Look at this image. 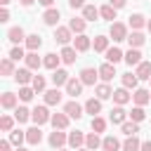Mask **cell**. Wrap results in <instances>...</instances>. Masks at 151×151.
Returning a JSON list of instances; mask_svg holds the SVG:
<instances>
[{
    "instance_id": "cell-6",
    "label": "cell",
    "mask_w": 151,
    "mask_h": 151,
    "mask_svg": "<svg viewBox=\"0 0 151 151\" xmlns=\"http://www.w3.org/2000/svg\"><path fill=\"white\" fill-rule=\"evenodd\" d=\"M71 33H73V31H71L68 26H57V31H54V40L61 42V45H68V40H73Z\"/></svg>"
},
{
    "instance_id": "cell-20",
    "label": "cell",
    "mask_w": 151,
    "mask_h": 151,
    "mask_svg": "<svg viewBox=\"0 0 151 151\" xmlns=\"http://www.w3.org/2000/svg\"><path fill=\"white\" fill-rule=\"evenodd\" d=\"M7 38H9V42L19 45L21 40H26V33H24V28H21V26H14V28H9V31H7Z\"/></svg>"
},
{
    "instance_id": "cell-10",
    "label": "cell",
    "mask_w": 151,
    "mask_h": 151,
    "mask_svg": "<svg viewBox=\"0 0 151 151\" xmlns=\"http://www.w3.org/2000/svg\"><path fill=\"white\" fill-rule=\"evenodd\" d=\"M64 87H66V94L78 97V94L83 92V80H80V78H68V83H66Z\"/></svg>"
},
{
    "instance_id": "cell-38",
    "label": "cell",
    "mask_w": 151,
    "mask_h": 151,
    "mask_svg": "<svg viewBox=\"0 0 151 151\" xmlns=\"http://www.w3.org/2000/svg\"><path fill=\"white\" fill-rule=\"evenodd\" d=\"M120 130H123V134L132 137V134H137V132H139V123H134V120H125V123L120 125Z\"/></svg>"
},
{
    "instance_id": "cell-59",
    "label": "cell",
    "mask_w": 151,
    "mask_h": 151,
    "mask_svg": "<svg viewBox=\"0 0 151 151\" xmlns=\"http://www.w3.org/2000/svg\"><path fill=\"white\" fill-rule=\"evenodd\" d=\"M146 28H149V33H151V19H149V21H146Z\"/></svg>"
},
{
    "instance_id": "cell-32",
    "label": "cell",
    "mask_w": 151,
    "mask_h": 151,
    "mask_svg": "<svg viewBox=\"0 0 151 151\" xmlns=\"http://www.w3.org/2000/svg\"><path fill=\"white\" fill-rule=\"evenodd\" d=\"M127 24L132 26V31H139V28H144V26H146V19H144V14H130Z\"/></svg>"
},
{
    "instance_id": "cell-11",
    "label": "cell",
    "mask_w": 151,
    "mask_h": 151,
    "mask_svg": "<svg viewBox=\"0 0 151 151\" xmlns=\"http://www.w3.org/2000/svg\"><path fill=\"white\" fill-rule=\"evenodd\" d=\"M127 116H130V113H125V109H123V106H116V109H111V113H109V120H111L113 125H123Z\"/></svg>"
},
{
    "instance_id": "cell-47",
    "label": "cell",
    "mask_w": 151,
    "mask_h": 151,
    "mask_svg": "<svg viewBox=\"0 0 151 151\" xmlns=\"http://www.w3.org/2000/svg\"><path fill=\"white\" fill-rule=\"evenodd\" d=\"M92 130L94 132H104L106 130V120L101 116H92Z\"/></svg>"
},
{
    "instance_id": "cell-51",
    "label": "cell",
    "mask_w": 151,
    "mask_h": 151,
    "mask_svg": "<svg viewBox=\"0 0 151 151\" xmlns=\"http://www.w3.org/2000/svg\"><path fill=\"white\" fill-rule=\"evenodd\" d=\"M68 7L71 9H83L85 7V0H68Z\"/></svg>"
},
{
    "instance_id": "cell-18",
    "label": "cell",
    "mask_w": 151,
    "mask_h": 151,
    "mask_svg": "<svg viewBox=\"0 0 151 151\" xmlns=\"http://www.w3.org/2000/svg\"><path fill=\"white\" fill-rule=\"evenodd\" d=\"M50 123L54 125V130H66L68 127V113H52Z\"/></svg>"
},
{
    "instance_id": "cell-21",
    "label": "cell",
    "mask_w": 151,
    "mask_h": 151,
    "mask_svg": "<svg viewBox=\"0 0 151 151\" xmlns=\"http://www.w3.org/2000/svg\"><path fill=\"white\" fill-rule=\"evenodd\" d=\"M104 54H106V61H109V64H118V61H125V54H123L118 47H109Z\"/></svg>"
},
{
    "instance_id": "cell-2",
    "label": "cell",
    "mask_w": 151,
    "mask_h": 151,
    "mask_svg": "<svg viewBox=\"0 0 151 151\" xmlns=\"http://www.w3.org/2000/svg\"><path fill=\"white\" fill-rule=\"evenodd\" d=\"M31 120H33L35 125H45V123L52 120V113L47 111V106H35V109L31 111Z\"/></svg>"
},
{
    "instance_id": "cell-52",
    "label": "cell",
    "mask_w": 151,
    "mask_h": 151,
    "mask_svg": "<svg viewBox=\"0 0 151 151\" xmlns=\"http://www.w3.org/2000/svg\"><path fill=\"white\" fill-rule=\"evenodd\" d=\"M0 21H2V24H5V21H9V9H7V7H2V9H0Z\"/></svg>"
},
{
    "instance_id": "cell-15",
    "label": "cell",
    "mask_w": 151,
    "mask_h": 151,
    "mask_svg": "<svg viewBox=\"0 0 151 151\" xmlns=\"http://www.w3.org/2000/svg\"><path fill=\"white\" fill-rule=\"evenodd\" d=\"M14 80H17L19 85H28V83H33V73H31V68H28V66H26V68H17Z\"/></svg>"
},
{
    "instance_id": "cell-13",
    "label": "cell",
    "mask_w": 151,
    "mask_h": 151,
    "mask_svg": "<svg viewBox=\"0 0 151 151\" xmlns=\"http://www.w3.org/2000/svg\"><path fill=\"white\" fill-rule=\"evenodd\" d=\"M59 64H61V54H54V52L45 54V59H42V66H45V68H50V71H57V68H59Z\"/></svg>"
},
{
    "instance_id": "cell-4",
    "label": "cell",
    "mask_w": 151,
    "mask_h": 151,
    "mask_svg": "<svg viewBox=\"0 0 151 151\" xmlns=\"http://www.w3.org/2000/svg\"><path fill=\"white\" fill-rule=\"evenodd\" d=\"M97 78H99V68L85 66V68L80 71V80H83V85H94V83H97Z\"/></svg>"
},
{
    "instance_id": "cell-9",
    "label": "cell",
    "mask_w": 151,
    "mask_h": 151,
    "mask_svg": "<svg viewBox=\"0 0 151 151\" xmlns=\"http://www.w3.org/2000/svg\"><path fill=\"white\" fill-rule=\"evenodd\" d=\"M73 47H76L78 52H87V50L92 47V40H90L85 33H78V35L73 38Z\"/></svg>"
},
{
    "instance_id": "cell-22",
    "label": "cell",
    "mask_w": 151,
    "mask_h": 151,
    "mask_svg": "<svg viewBox=\"0 0 151 151\" xmlns=\"http://www.w3.org/2000/svg\"><path fill=\"white\" fill-rule=\"evenodd\" d=\"M59 54H61V61H64V64H73V61L78 59V50H76V47H68V45H64V50H61Z\"/></svg>"
},
{
    "instance_id": "cell-40",
    "label": "cell",
    "mask_w": 151,
    "mask_h": 151,
    "mask_svg": "<svg viewBox=\"0 0 151 151\" xmlns=\"http://www.w3.org/2000/svg\"><path fill=\"white\" fill-rule=\"evenodd\" d=\"M97 17H99V9H97L94 5H85V7H83V19H85V21H94Z\"/></svg>"
},
{
    "instance_id": "cell-8",
    "label": "cell",
    "mask_w": 151,
    "mask_h": 151,
    "mask_svg": "<svg viewBox=\"0 0 151 151\" xmlns=\"http://www.w3.org/2000/svg\"><path fill=\"white\" fill-rule=\"evenodd\" d=\"M59 19H61V14H59V9H57V7H47V9H45V14H42V21H45L47 26H57V24H59Z\"/></svg>"
},
{
    "instance_id": "cell-35",
    "label": "cell",
    "mask_w": 151,
    "mask_h": 151,
    "mask_svg": "<svg viewBox=\"0 0 151 151\" xmlns=\"http://www.w3.org/2000/svg\"><path fill=\"white\" fill-rule=\"evenodd\" d=\"M139 149H142V142L137 139V134H132L123 142V151H139Z\"/></svg>"
},
{
    "instance_id": "cell-39",
    "label": "cell",
    "mask_w": 151,
    "mask_h": 151,
    "mask_svg": "<svg viewBox=\"0 0 151 151\" xmlns=\"http://www.w3.org/2000/svg\"><path fill=\"white\" fill-rule=\"evenodd\" d=\"M85 146H87L90 151H94V149H99V146H101V139H99V132H92V134H87V137H85Z\"/></svg>"
},
{
    "instance_id": "cell-37",
    "label": "cell",
    "mask_w": 151,
    "mask_h": 151,
    "mask_svg": "<svg viewBox=\"0 0 151 151\" xmlns=\"http://www.w3.org/2000/svg\"><path fill=\"white\" fill-rule=\"evenodd\" d=\"M26 66H28L31 71H35V68H40V66H42V59H40L35 52H28V54H26Z\"/></svg>"
},
{
    "instance_id": "cell-50",
    "label": "cell",
    "mask_w": 151,
    "mask_h": 151,
    "mask_svg": "<svg viewBox=\"0 0 151 151\" xmlns=\"http://www.w3.org/2000/svg\"><path fill=\"white\" fill-rule=\"evenodd\" d=\"M9 59H14V61H19V59H26V54H24V50L17 45V47H12V52H9Z\"/></svg>"
},
{
    "instance_id": "cell-3",
    "label": "cell",
    "mask_w": 151,
    "mask_h": 151,
    "mask_svg": "<svg viewBox=\"0 0 151 151\" xmlns=\"http://www.w3.org/2000/svg\"><path fill=\"white\" fill-rule=\"evenodd\" d=\"M50 146L52 149H61L64 144H68V134L64 132V130H54V132H50Z\"/></svg>"
},
{
    "instance_id": "cell-33",
    "label": "cell",
    "mask_w": 151,
    "mask_h": 151,
    "mask_svg": "<svg viewBox=\"0 0 151 151\" xmlns=\"http://www.w3.org/2000/svg\"><path fill=\"white\" fill-rule=\"evenodd\" d=\"M109 40H111V38H106V35H97V38L92 40L94 52H106V50H109Z\"/></svg>"
},
{
    "instance_id": "cell-61",
    "label": "cell",
    "mask_w": 151,
    "mask_h": 151,
    "mask_svg": "<svg viewBox=\"0 0 151 151\" xmlns=\"http://www.w3.org/2000/svg\"><path fill=\"white\" fill-rule=\"evenodd\" d=\"M17 151H26V149H21V146H17Z\"/></svg>"
},
{
    "instance_id": "cell-44",
    "label": "cell",
    "mask_w": 151,
    "mask_h": 151,
    "mask_svg": "<svg viewBox=\"0 0 151 151\" xmlns=\"http://www.w3.org/2000/svg\"><path fill=\"white\" fill-rule=\"evenodd\" d=\"M9 142H12L14 146H21V144L26 142V132H21V130H12V132H9Z\"/></svg>"
},
{
    "instance_id": "cell-28",
    "label": "cell",
    "mask_w": 151,
    "mask_h": 151,
    "mask_svg": "<svg viewBox=\"0 0 151 151\" xmlns=\"http://www.w3.org/2000/svg\"><path fill=\"white\" fill-rule=\"evenodd\" d=\"M120 146H123V144H120L113 134H109V137H104V139H101V149H104V151H118Z\"/></svg>"
},
{
    "instance_id": "cell-45",
    "label": "cell",
    "mask_w": 151,
    "mask_h": 151,
    "mask_svg": "<svg viewBox=\"0 0 151 151\" xmlns=\"http://www.w3.org/2000/svg\"><path fill=\"white\" fill-rule=\"evenodd\" d=\"M33 94H35L33 87H28V85H21V87H19V99H21V101H31Z\"/></svg>"
},
{
    "instance_id": "cell-14",
    "label": "cell",
    "mask_w": 151,
    "mask_h": 151,
    "mask_svg": "<svg viewBox=\"0 0 151 151\" xmlns=\"http://www.w3.org/2000/svg\"><path fill=\"white\" fill-rule=\"evenodd\" d=\"M113 76H116V64H101L99 66V78L104 80V83H109V80H113Z\"/></svg>"
},
{
    "instance_id": "cell-60",
    "label": "cell",
    "mask_w": 151,
    "mask_h": 151,
    "mask_svg": "<svg viewBox=\"0 0 151 151\" xmlns=\"http://www.w3.org/2000/svg\"><path fill=\"white\" fill-rule=\"evenodd\" d=\"M76 151H90V149H87V146H85V149H83V146H80V149H76Z\"/></svg>"
},
{
    "instance_id": "cell-23",
    "label": "cell",
    "mask_w": 151,
    "mask_h": 151,
    "mask_svg": "<svg viewBox=\"0 0 151 151\" xmlns=\"http://www.w3.org/2000/svg\"><path fill=\"white\" fill-rule=\"evenodd\" d=\"M45 104H47V106H57V104H61V92H59V87L45 92Z\"/></svg>"
},
{
    "instance_id": "cell-62",
    "label": "cell",
    "mask_w": 151,
    "mask_h": 151,
    "mask_svg": "<svg viewBox=\"0 0 151 151\" xmlns=\"http://www.w3.org/2000/svg\"><path fill=\"white\" fill-rule=\"evenodd\" d=\"M57 151H66V149H57Z\"/></svg>"
},
{
    "instance_id": "cell-19",
    "label": "cell",
    "mask_w": 151,
    "mask_h": 151,
    "mask_svg": "<svg viewBox=\"0 0 151 151\" xmlns=\"http://www.w3.org/2000/svg\"><path fill=\"white\" fill-rule=\"evenodd\" d=\"M134 73H137L139 80H151V61H139Z\"/></svg>"
},
{
    "instance_id": "cell-29",
    "label": "cell",
    "mask_w": 151,
    "mask_h": 151,
    "mask_svg": "<svg viewBox=\"0 0 151 151\" xmlns=\"http://www.w3.org/2000/svg\"><path fill=\"white\" fill-rule=\"evenodd\" d=\"M127 42H130V47H142V45L146 42V38H144L142 31H132V33L127 35Z\"/></svg>"
},
{
    "instance_id": "cell-46",
    "label": "cell",
    "mask_w": 151,
    "mask_h": 151,
    "mask_svg": "<svg viewBox=\"0 0 151 151\" xmlns=\"http://www.w3.org/2000/svg\"><path fill=\"white\" fill-rule=\"evenodd\" d=\"M146 118V113H144V106H134L132 111H130V120H134V123H142Z\"/></svg>"
},
{
    "instance_id": "cell-57",
    "label": "cell",
    "mask_w": 151,
    "mask_h": 151,
    "mask_svg": "<svg viewBox=\"0 0 151 151\" xmlns=\"http://www.w3.org/2000/svg\"><path fill=\"white\" fill-rule=\"evenodd\" d=\"M19 2H21V5H24V7H31V5H33V2H35V0H19Z\"/></svg>"
},
{
    "instance_id": "cell-26",
    "label": "cell",
    "mask_w": 151,
    "mask_h": 151,
    "mask_svg": "<svg viewBox=\"0 0 151 151\" xmlns=\"http://www.w3.org/2000/svg\"><path fill=\"white\" fill-rule=\"evenodd\" d=\"M26 47H28V52H38V47L42 45V38L38 35V33H31V35H26Z\"/></svg>"
},
{
    "instance_id": "cell-27",
    "label": "cell",
    "mask_w": 151,
    "mask_h": 151,
    "mask_svg": "<svg viewBox=\"0 0 151 151\" xmlns=\"http://www.w3.org/2000/svg\"><path fill=\"white\" fill-rule=\"evenodd\" d=\"M120 83H123V87H127V90H137L139 78H137V73H123V76H120Z\"/></svg>"
},
{
    "instance_id": "cell-30",
    "label": "cell",
    "mask_w": 151,
    "mask_h": 151,
    "mask_svg": "<svg viewBox=\"0 0 151 151\" xmlns=\"http://www.w3.org/2000/svg\"><path fill=\"white\" fill-rule=\"evenodd\" d=\"M52 83H54L57 87L66 85V83H68V73H66L64 68H57V71H52Z\"/></svg>"
},
{
    "instance_id": "cell-49",
    "label": "cell",
    "mask_w": 151,
    "mask_h": 151,
    "mask_svg": "<svg viewBox=\"0 0 151 151\" xmlns=\"http://www.w3.org/2000/svg\"><path fill=\"white\" fill-rule=\"evenodd\" d=\"M12 125H14V120H12L9 116H2V118H0V130H2V132H12Z\"/></svg>"
},
{
    "instance_id": "cell-31",
    "label": "cell",
    "mask_w": 151,
    "mask_h": 151,
    "mask_svg": "<svg viewBox=\"0 0 151 151\" xmlns=\"http://www.w3.org/2000/svg\"><path fill=\"white\" fill-rule=\"evenodd\" d=\"M0 106H2V109H14V106H17V94H14V92H2Z\"/></svg>"
},
{
    "instance_id": "cell-43",
    "label": "cell",
    "mask_w": 151,
    "mask_h": 151,
    "mask_svg": "<svg viewBox=\"0 0 151 151\" xmlns=\"http://www.w3.org/2000/svg\"><path fill=\"white\" fill-rule=\"evenodd\" d=\"M14 120H17V123H26V120H31V111H28L26 106H19V109L14 111Z\"/></svg>"
},
{
    "instance_id": "cell-56",
    "label": "cell",
    "mask_w": 151,
    "mask_h": 151,
    "mask_svg": "<svg viewBox=\"0 0 151 151\" xmlns=\"http://www.w3.org/2000/svg\"><path fill=\"white\" fill-rule=\"evenodd\" d=\"M38 2H40L42 7H52V5H54V0H38Z\"/></svg>"
},
{
    "instance_id": "cell-12",
    "label": "cell",
    "mask_w": 151,
    "mask_h": 151,
    "mask_svg": "<svg viewBox=\"0 0 151 151\" xmlns=\"http://www.w3.org/2000/svg\"><path fill=\"white\" fill-rule=\"evenodd\" d=\"M26 142H28L31 146H38V144L42 142V132H40V125H35V127H28V130H26Z\"/></svg>"
},
{
    "instance_id": "cell-36",
    "label": "cell",
    "mask_w": 151,
    "mask_h": 151,
    "mask_svg": "<svg viewBox=\"0 0 151 151\" xmlns=\"http://www.w3.org/2000/svg\"><path fill=\"white\" fill-rule=\"evenodd\" d=\"M99 17L113 24V19H116V7H113V5H104V7H99Z\"/></svg>"
},
{
    "instance_id": "cell-25",
    "label": "cell",
    "mask_w": 151,
    "mask_h": 151,
    "mask_svg": "<svg viewBox=\"0 0 151 151\" xmlns=\"http://www.w3.org/2000/svg\"><path fill=\"white\" fill-rule=\"evenodd\" d=\"M85 26H87V21L83 19V17H73L71 21H68V28L78 35V33H85Z\"/></svg>"
},
{
    "instance_id": "cell-41",
    "label": "cell",
    "mask_w": 151,
    "mask_h": 151,
    "mask_svg": "<svg viewBox=\"0 0 151 151\" xmlns=\"http://www.w3.org/2000/svg\"><path fill=\"white\" fill-rule=\"evenodd\" d=\"M0 73L2 76H14L17 71H14V59H2L0 61Z\"/></svg>"
},
{
    "instance_id": "cell-5",
    "label": "cell",
    "mask_w": 151,
    "mask_h": 151,
    "mask_svg": "<svg viewBox=\"0 0 151 151\" xmlns=\"http://www.w3.org/2000/svg\"><path fill=\"white\" fill-rule=\"evenodd\" d=\"M132 101H134V106H146L151 101V92L144 90V87H137L134 94H132Z\"/></svg>"
},
{
    "instance_id": "cell-34",
    "label": "cell",
    "mask_w": 151,
    "mask_h": 151,
    "mask_svg": "<svg viewBox=\"0 0 151 151\" xmlns=\"http://www.w3.org/2000/svg\"><path fill=\"white\" fill-rule=\"evenodd\" d=\"M85 111L92 113V116H97V113L101 111V99H99V97H97V99H94V97L87 99V101H85Z\"/></svg>"
},
{
    "instance_id": "cell-24",
    "label": "cell",
    "mask_w": 151,
    "mask_h": 151,
    "mask_svg": "<svg viewBox=\"0 0 151 151\" xmlns=\"http://www.w3.org/2000/svg\"><path fill=\"white\" fill-rule=\"evenodd\" d=\"M83 144H85V134H83L80 130L68 132V146H71V149H80Z\"/></svg>"
},
{
    "instance_id": "cell-48",
    "label": "cell",
    "mask_w": 151,
    "mask_h": 151,
    "mask_svg": "<svg viewBox=\"0 0 151 151\" xmlns=\"http://www.w3.org/2000/svg\"><path fill=\"white\" fill-rule=\"evenodd\" d=\"M31 87H33L35 92H42V90H45V78H42V76H33V83H31Z\"/></svg>"
},
{
    "instance_id": "cell-53",
    "label": "cell",
    "mask_w": 151,
    "mask_h": 151,
    "mask_svg": "<svg viewBox=\"0 0 151 151\" xmlns=\"http://www.w3.org/2000/svg\"><path fill=\"white\" fill-rule=\"evenodd\" d=\"M125 2H127V0H109V5H113L116 9H123V7H125Z\"/></svg>"
},
{
    "instance_id": "cell-16",
    "label": "cell",
    "mask_w": 151,
    "mask_h": 151,
    "mask_svg": "<svg viewBox=\"0 0 151 151\" xmlns=\"http://www.w3.org/2000/svg\"><path fill=\"white\" fill-rule=\"evenodd\" d=\"M132 99V94H130V90L127 87H120V90H113V101L118 104V106H125L127 101Z\"/></svg>"
},
{
    "instance_id": "cell-17",
    "label": "cell",
    "mask_w": 151,
    "mask_h": 151,
    "mask_svg": "<svg viewBox=\"0 0 151 151\" xmlns=\"http://www.w3.org/2000/svg\"><path fill=\"white\" fill-rule=\"evenodd\" d=\"M142 61V52H139V47H130L127 52H125V64L127 66H137Z\"/></svg>"
},
{
    "instance_id": "cell-42",
    "label": "cell",
    "mask_w": 151,
    "mask_h": 151,
    "mask_svg": "<svg viewBox=\"0 0 151 151\" xmlns=\"http://www.w3.org/2000/svg\"><path fill=\"white\" fill-rule=\"evenodd\" d=\"M94 92H97V97H99V99H109V97H113V90L109 87V83H99Z\"/></svg>"
},
{
    "instance_id": "cell-55",
    "label": "cell",
    "mask_w": 151,
    "mask_h": 151,
    "mask_svg": "<svg viewBox=\"0 0 151 151\" xmlns=\"http://www.w3.org/2000/svg\"><path fill=\"white\" fill-rule=\"evenodd\" d=\"M139 151H151V139H146V142H142V149Z\"/></svg>"
},
{
    "instance_id": "cell-54",
    "label": "cell",
    "mask_w": 151,
    "mask_h": 151,
    "mask_svg": "<svg viewBox=\"0 0 151 151\" xmlns=\"http://www.w3.org/2000/svg\"><path fill=\"white\" fill-rule=\"evenodd\" d=\"M9 144H12L9 139H2V142H0V151H9Z\"/></svg>"
},
{
    "instance_id": "cell-1",
    "label": "cell",
    "mask_w": 151,
    "mask_h": 151,
    "mask_svg": "<svg viewBox=\"0 0 151 151\" xmlns=\"http://www.w3.org/2000/svg\"><path fill=\"white\" fill-rule=\"evenodd\" d=\"M109 35H111V40L113 42H123V40H127V26L125 24H120V21H113L111 24V31H109Z\"/></svg>"
},
{
    "instance_id": "cell-7",
    "label": "cell",
    "mask_w": 151,
    "mask_h": 151,
    "mask_svg": "<svg viewBox=\"0 0 151 151\" xmlns=\"http://www.w3.org/2000/svg\"><path fill=\"white\" fill-rule=\"evenodd\" d=\"M83 111H85V106H80L78 101H66L64 104V113H68V118H80L83 116Z\"/></svg>"
},
{
    "instance_id": "cell-58",
    "label": "cell",
    "mask_w": 151,
    "mask_h": 151,
    "mask_svg": "<svg viewBox=\"0 0 151 151\" xmlns=\"http://www.w3.org/2000/svg\"><path fill=\"white\" fill-rule=\"evenodd\" d=\"M0 5H2V7H7V5H9V0H0Z\"/></svg>"
}]
</instances>
